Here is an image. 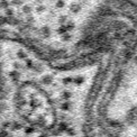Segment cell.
Segmentation results:
<instances>
[{
	"instance_id": "cell-1",
	"label": "cell",
	"mask_w": 137,
	"mask_h": 137,
	"mask_svg": "<svg viewBox=\"0 0 137 137\" xmlns=\"http://www.w3.org/2000/svg\"><path fill=\"white\" fill-rule=\"evenodd\" d=\"M54 81V76L52 74H45L41 78V83L44 85H51Z\"/></svg>"
},
{
	"instance_id": "cell-2",
	"label": "cell",
	"mask_w": 137,
	"mask_h": 137,
	"mask_svg": "<svg viewBox=\"0 0 137 137\" xmlns=\"http://www.w3.org/2000/svg\"><path fill=\"white\" fill-rule=\"evenodd\" d=\"M41 33L44 37H50L51 34H52V29L50 26H43L41 28Z\"/></svg>"
},
{
	"instance_id": "cell-3",
	"label": "cell",
	"mask_w": 137,
	"mask_h": 137,
	"mask_svg": "<svg viewBox=\"0 0 137 137\" xmlns=\"http://www.w3.org/2000/svg\"><path fill=\"white\" fill-rule=\"evenodd\" d=\"M81 9H82V7L76 2L72 3V5L70 6V11L72 12V14H79V12L81 11Z\"/></svg>"
},
{
	"instance_id": "cell-4",
	"label": "cell",
	"mask_w": 137,
	"mask_h": 137,
	"mask_svg": "<svg viewBox=\"0 0 137 137\" xmlns=\"http://www.w3.org/2000/svg\"><path fill=\"white\" fill-rule=\"evenodd\" d=\"M72 34L70 32H65L64 34H62L61 35V39L62 42H65V43H69V42L72 41Z\"/></svg>"
},
{
	"instance_id": "cell-5",
	"label": "cell",
	"mask_w": 137,
	"mask_h": 137,
	"mask_svg": "<svg viewBox=\"0 0 137 137\" xmlns=\"http://www.w3.org/2000/svg\"><path fill=\"white\" fill-rule=\"evenodd\" d=\"M84 81H85V76H83V75H78V76H74V78H73V83L76 85L82 84Z\"/></svg>"
},
{
	"instance_id": "cell-6",
	"label": "cell",
	"mask_w": 137,
	"mask_h": 137,
	"mask_svg": "<svg viewBox=\"0 0 137 137\" xmlns=\"http://www.w3.org/2000/svg\"><path fill=\"white\" fill-rule=\"evenodd\" d=\"M71 108H72V103L69 100H64V102L61 105V109L63 111H69Z\"/></svg>"
},
{
	"instance_id": "cell-7",
	"label": "cell",
	"mask_w": 137,
	"mask_h": 137,
	"mask_svg": "<svg viewBox=\"0 0 137 137\" xmlns=\"http://www.w3.org/2000/svg\"><path fill=\"white\" fill-rule=\"evenodd\" d=\"M9 76H10V79H11L12 81H17V80L20 78V73L18 72L17 70H14L9 73Z\"/></svg>"
},
{
	"instance_id": "cell-8",
	"label": "cell",
	"mask_w": 137,
	"mask_h": 137,
	"mask_svg": "<svg viewBox=\"0 0 137 137\" xmlns=\"http://www.w3.org/2000/svg\"><path fill=\"white\" fill-rule=\"evenodd\" d=\"M71 97H72V93L69 90H64L61 93V99H63V100H69V99H71Z\"/></svg>"
},
{
	"instance_id": "cell-9",
	"label": "cell",
	"mask_w": 137,
	"mask_h": 137,
	"mask_svg": "<svg viewBox=\"0 0 137 137\" xmlns=\"http://www.w3.org/2000/svg\"><path fill=\"white\" fill-rule=\"evenodd\" d=\"M34 61H33L32 58H25V65H26L27 69H29V70H33V67H34Z\"/></svg>"
},
{
	"instance_id": "cell-10",
	"label": "cell",
	"mask_w": 137,
	"mask_h": 137,
	"mask_svg": "<svg viewBox=\"0 0 137 137\" xmlns=\"http://www.w3.org/2000/svg\"><path fill=\"white\" fill-rule=\"evenodd\" d=\"M33 70L35 71V72H43L44 65L42 64V63H35V64H34V67H33Z\"/></svg>"
},
{
	"instance_id": "cell-11",
	"label": "cell",
	"mask_w": 137,
	"mask_h": 137,
	"mask_svg": "<svg viewBox=\"0 0 137 137\" xmlns=\"http://www.w3.org/2000/svg\"><path fill=\"white\" fill-rule=\"evenodd\" d=\"M65 0H56V2H55V8L56 9H62V8H64L65 7Z\"/></svg>"
},
{
	"instance_id": "cell-12",
	"label": "cell",
	"mask_w": 137,
	"mask_h": 137,
	"mask_svg": "<svg viewBox=\"0 0 137 137\" xmlns=\"http://www.w3.org/2000/svg\"><path fill=\"white\" fill-rule=\"evenodd\" d=\"M17 57L20 58V60H25L27 57V53L24 50H18L17 51Z\"/></svg>"
},
{
	"instance_id": "cell-13",
	"label": "cell",
	"mask_w": 137,
	"mask_h": 137,
	"mask_svg": "<svg viewBox=\"0 0 137 137\" xmlns=\"http://www.w3.org/2000/svg\"><path fill=\"white\" fill-rule=\"evenodd\" d=\"M62 83H63V84H65V85L71 84V83H73V78H71V76L63 78V79H62Z\"/></svg>"
},
{
	"instance_id": "cell-14",
	"label": "cell",
	"mask_w": 137,
	"mask_h": 137,
	"mask_svg": "<svg viewBox=\"0 0 137 137\" xmlns=\"http://www.w3.org/2000/svg\"><path fill=\"white\" fill-rule=\"evenodd\" d=\"M56 32H57V34L62 35V34H64L65 32H67V29H66V27H65V25L63 24V25H61V26L58 27V29L56 30Z\"/></svg>"
},
{
	"instance_id": "cell-15",
	"label": "cell",
	"mask_w": 137,
	"mask_h": 137,
	"mask_svg": "<svg viewBox=\"0 0 137 137\" xmlns=\"http://www.w3.org/2000/svg\"><path fill=\"white\" fill-rule=\"evenodd\" d=\"M66 21H67L66 15H62V16H60V18H58V24H60V25H63V24H65Z\"/></svg>"
},
{
	"instance_id": "cell-16",
	"label": "cell",
	"mask_w": 137,
	"mask_h": 137,
	"mask_svg": "<svg viewBox=\"0 0 137 137\" xmlns=\"http://www.w3.org/2000/svg\"><path fill=\"white\" fill-rule=\"evenodd\" d=\"M58 131H66L67 129V124L66 123H61L60 125H58Z\"/></svg>"
},
{
	"instance_id": "cell-17",
	"label": "cell",
	"mask_w": 137,
	"mask_h": 137,
	"mask_svg": "<svg viewBox=\"0 0 137 137\" xmlns=\"http://www.w3.org/2000/svg\"><path fill=\"white\" fill-rule=\"evenodd\" d=\"M8 6H9L8 0H1V1H0V8L6 9V8H8Z\"/></svg>"
},
{
	"instance_id": "cell-18",
	"label": "cell",
	"mask_w": 137,
	"mask_h": 137,
	"mask_svg": "<svg viewBox=\"0 0 137 137\" xmlns=\"http://www.w3.org/2000/svg\"><path fill=\"white\" fill-rule=\"evenodd\" d=\"M30 11H32V7H30V6L26 5V6L23 7V12H24V14H29Z\"/></svg>"
},
{
	"instance_id": "cell-19",
	"label": "cell",
	"mask_w": 137,
	"mask_h": 137,
	"mask_svg": "<svg viewBox=\"0 0 137 137\" xmlns=\"http://www.w3.org/2000/svg\"><path fill=\"white\" fill-rule=\"evenodd\" d=\"M45 10H46V7L43 6V5H41V6H38L37 8H36V11L37 12H44Z\"/></svg>"
},
{
	"instance_id": "cell-20",
	"label": "cell",
	"mask_w": 137,
	"mask_h": 137,
	"mask_svg": "<svg viewBox=\"0 0 137 137\" xmlns=\"http://www.w3.org/2000/svg\"><path fill=\"white\" fill-rule=\"evenodd\" d=\"M34 131H35V128H33V127H26L25 128V133L26 134H32Z\"/></svg>"
},
{
	"instance_id": "cell-21",
	"label": "cell",
	"mask_w": 137,
	"mask_h": 137,
	"mask_svg": "<svg viewBox=\"0 0 137 137\" xmlns=\"http://www.w3.org/2000/svg\"><path fill=\"white\" fill-rule=\"evenodd\" d=\"M37 124H38V126H39V127H43V126L45 125V119H44L43 117H41V118H39V120H37Z\"/></svg>"
},
{
	"instance_id": "cell-22",
	"label": "cell",
	"mask_w": 137,
	"mask_h": 137,
	"mask_svg": "<svg viewBox=\"0 0 137 137\" xmlns=\"http://www.w3.org/2000/svg\"><path fill=\"white\" fill-rule=\"evenodd\" d=\"M14 67H15V69H21V67H23V65H21L19 62H14Z\"/></svg>"
},
{
	"instance_id": "cell-23",
	"label": "cell",
	"mask_w": 137,
	"mask_h": 137,
	"mask_svg": "<svg viewBox=\"0 0 137 137\" xmlns=\"http://www.w3.org/2000/svg\"><path fill=\"white\" fill-rule=\"evenodd\" d=\"M12 3L16 5V6H18V5H20L21 3V0H12Z\"/></svg>"
},
{
	"instance_id": "cell-24",
	"label": "cell",
	"mask_w": 137,
	"mask_h": 137,
	"mask_svg": "<svg viewBox=\"0 0 137 137\" xmlns=\"http://www.w3.org/2000/svg\"><path fill=\"white\" fill-rule=\"evenodd\" d=\"M134 62H135V64H137V54L134 56Z\"/></svg>"
}]
</instances>
